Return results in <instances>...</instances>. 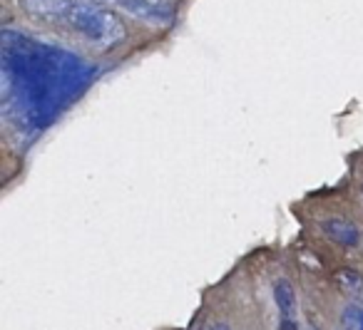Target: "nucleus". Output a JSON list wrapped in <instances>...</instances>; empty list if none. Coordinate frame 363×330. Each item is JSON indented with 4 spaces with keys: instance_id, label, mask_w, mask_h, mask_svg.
<instances>
[{
    "instance_id": "1",
    "label": "nucleus",
    "mask_w": 363,
    "mask_h": 330,
    "mask_svg": "<svg viewBox=\"0 0 363 330\" xmlns=\"http://www.w3.org/2000/svg\"><path fill=\"white\" fill-rule=\"evenodd\" d=\"M0 75L8 117L38 130L50 125L62 107L90 87L95 80V65L28 33L3 30Z\"/></svg>"
},
{
    "instance_id": "2",
    "label": "nucleus",
    "mask_w": 363,
    "mask_h": 330,
    "mask_svg": "<svg viewBox=\"0 0 363 330\" xmlns=\"http://www.w3.org/2000/svg\"><path fill=\"white\" fill-rule=\"evenodd\" d=\"M55 21L65 23L70 30H75L77 35H82L100 50L120 45L127 35L122 18L95 0H62V8Z\"/></svg>"
},
{
    "instance_id": "3",
    "label": "nucleus",
    "mask_w": 363,
    "mask_h": 330,
    "mask_svg": "<svg viewBox=\"0 0 363 330\" xmlns=\"http://www.w3.org/2000/svg\"><path fill=\"white\" fill-rule=\"evenodd\" d=\"M117 6L140 21L155 23V25H169L174 21V11L164 3H157V0H120Z\"/></svg>"
},
{
    "instance_id": "4",
    "label": "nucleus",
    "mask_w": 363,
    "mask_h": 330,
    "mask_svg": "<svg viewBox=\"0 0 363 330\" xmlns=\"http://www.w3.org/2000/svg\"><path fill=\"white\" fill-rule=\"evenodd\" d=\"M323 234L331 241H336L338 246H356L361 241V231L346 219H326L321 224Z\"/></svg>"
},
{
    "instance_id": "5",
    "label": "nucleus",
    "mask_w": 363,
    "mask_h": 330,
    "mask_svg": "<svg viewBox=\"0 0 363 330\" xmlns=\"http://www.w3.org/2000/svg\"><path fill=\"white\" fill-rule=\"evenodd\" d=\"M274 300L279 305L281 320H294V315H296V293H294V285L289 280H279L274 285Z\"/></svg>"
},
{
    "instance_id": "6",
    "label": "nucleus",
    "mask_w": 363,
    "mask_h": 330,
    "mask_svg": "<svg viewBox=\"0 0 363 330\" xmlns=\"http://www.w3.org/2000/svg\"><path fill=\"white\" fill-rule=\"evenodd\" d=\"M343 320L351 330H363V310L358 305H348L346 313H343Z\"/></svg>"
},
{
    "instance_id": "7",
    "label": "nucleus",
    "mask_w": 363,
    "mask_h": 330,
    "mask_svg": "<svg viewBox=\"0 0 363 330\" xmlns=\"http://www.w3.org/2000/svg\"><path fill=\"white\" fill-rule=\"evenodd\" d=\"M338 280H341V283H346L348 290H358L363 285L361 275H358L356 271H338Z\"/></svg>"
},
{
    "instance_id": "8",
    "label": "nucleus",
    "mask_w": 363,
    "mask_h": 330,
    "mask_svg": "<svg viewBox=\"0 0 363 330\" xmlns=\"http://www.w3.org/2000/svg\"><path fill=\"white\" fill-rule=\"evenodd\" d=\"M279 330H301V328H298L296 320H281V325H279Z\"/></svg>"
},
{
    "instance_id": "9",
    "label": "nucleus",
    "mask_w": 363,
    "mask_h": 330,
    "mask_svg": "<svg viewBox=\"0 0 363 330\" xmlns=\"http://www.w3.org/2000/svg\"><path fill=\"white\" fill-rule=\"evenodd\" d=\"M207 330H227V328H207Z\"/></svg>"
},
{
    "instance_id": "10",
    "label": "nucleus",
    "mask_w": 363,
    "mask_h": 330,
    "mask_svg": "<svg viewBox=\"0 0 363 330\" xmlns=\"http://www.w3.org/2000/svg\"><path fill=\"white\" fill-rule=\"evenodd\" d=\"M115 3H120V0H115Z\"/></svg>"
}]
</instances>
